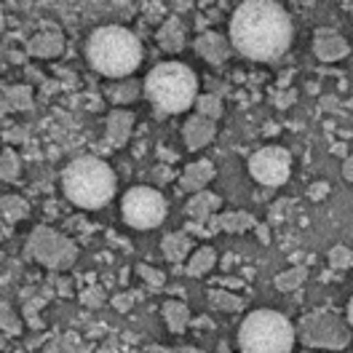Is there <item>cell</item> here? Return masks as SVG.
<instances>
[{
  "instance_id": "3",
  "label": "cell",
  "mask_w": 353,
  "mask_h": 353,
  "mask_svg": "<svg viewBox=\"0 0 353 353\" xmlns=\"http://www.w3.org/2000/svg\"><path fill=\"white\" fill-rule=\"evenodd\" d=\"M62 190L81 209H102L115 196V174L102 158H75L62 172Z\"/></svg>"
},
{
  "instance_id": "31",
  "label": "cell",
  "mask_w": 353,
  "mask_h": 353,
  "mask_svg": "<svg viewBox=\"0 0 353 353\" xmlns=\"http://www.w3.org/2000/svg\"><path fill=\"white\" fill-rule=\"evenodd\" d=\"M137 273L145 281V287H150V292H163L166 289V276L161 270H155L153 265H137Z\"/></svg>"
},
{
  "instance_id": "23",
  "label": "cell",
  "mask_w": 353,
  "mask_h": 353,
  "mask_svg": "<svg viewBox=\"0 0 353 353\" xmlns=\"http://www.w3.org/2000/svg\"><path fill=\"white\" fill-rule=\"evenodd\" d=\"M30 214V203L22 196H3L0 199V220L6 225H14V222L24 220Z\"/></svg>"
},
{
  "instance_id": "45",
  "label": "cell",
  "mask_w": 353,
  "mask_h": 353,
  "mask_svg": "<svg viewBox=\"0 0 353 353\" xmlns=\"http://www.w3.org/2000/svg\"><path fill=\"white\" fill-rule=\"evenodd\" d=\"M3 24H6V17H3V8H0V32H3Z\"/></svg>"
},
{
  "instance_id": "6",
  "label": "cell",
  "mask_w": 353,
  "mask_h": 353,
  "mask_svg": "<svg viewBox=\"0 0 353 353\" xmlns=\"http://www.w3.org/2000/svg\"><path fill=\"white\" fill-rule=\"evenodd\" d=\"M297 340L308 348H324V351H343L351 345L353 330L351 324L334 313H308L297 324Z\"/></svg>"
},
{
  "instance_id": "15",
  "label": "cell",
  "mask_w": 353,
  "mask_h": 353,
  "mask_svg": "<svg viewBox=\"0 0 353 353\" xmlns=\"http://www.w3.org/2000/svg\"><path fill=\"white\" fill-rule=\"evenodd\" d=\"M206 225H209V236H212V233H246L257 222L249 212H225V214L212 217Z\"/></svg>"
},
{
  "instance_id": "28",
  "label": "cell",
  "mask_w": 353,
  "mask_h": 353,
  "mask_svg": "<svg viewBox=\"0 0 353 353\" xmlns=\"http://www.w3.org/2000/svg\"><path fill=\"white\" fill-rule=\"evenodd\" d=\"M22 327L24 324L17 308H11L8 303H0V332L6 337H17V334H22Z\"/></svg>"
},
{
  "instance_id": "4",
  "label": "cell",
  "mask_w": 353,
  "mask_h": 353,
  "mask_svg": "<svg viewBox=\"0 0 353 353\" xmlns=\"http://www.w3.org/2000/svg\"><path fill=\"white\" fill-rule=\"evenodd\" d=\"M145 97L158 112H185L199 99V78L182 62H161L145 78Z\"/></svg>"
},
{
  "instance_id": "35",
  "label": "cell",
  "mask_w": 353,
  "mask_h": 353,
  "mask_svg": "<svg viewBox=\"0 0 353 353\" xmlns=\"http://www.w3.org/2000/svg\"><path fill=\"white\" fill-rule=\"evenodd\" d=\"M137 297H139L137 292H126V294H115V297H112V308L121 310V313H126V310H132V305H134V300H137Z\"/></svg>"
},
{
  "instance_id": "5",
  "label": "cell",
  "mask_w": 353,
  "mask_h": 353,
  "mask_svg": "<svg viewBox=\"0 0 353 353\" xmlns=\"http://www.w3.org/2000/svg\"><path fill=\"white\" fill-rule=\"evenodd\" d=\"M294 337V327L284 313L252 310L241 321L239 348L241 353H292Z\"/></svg>"
},
{
  "instance_id": "11",
  "label": "cell",
  "mask_w": 353,
  "mask_h": 353,
  "mask_svg": "<svg viewBox=\"0 0 353 353\" xmlns=\"http://www.w3.org/2000/svg\"><path fill=\"white\" fill-rule=\"evenodd\" d=\"M217 137V123L203 118V115H188V121L182 123V139H185V148L188 150H201L206 148L212 139Z\"/></svg>"
},
{
  "instance_id": "42",
  "label": "cell",
  "mask_w": 353,
  "mask_h": 353,
  "mask_svg": "<svg viewBox=\"0 0 353 353\" xmlns=\"http://www.w3.org/2000/svg\"><path fill=\"white\" fill-rule=\"evenodd\" d=\"M57 289H59V294H70V281H59Z\"/></svg>"
},
{
  "instance_id": "26",
  "label": "cell",
  "mask_w": 353,
  "mask_h": 353,
  "mask_svg": "<svg viewBox=\"0 0 353 353\" xmlns=\"http://www.w3.org/2000/svg\"><path fill=\"white\" fill-rule=\"evenodd\" d=\"M43 353H88V348L81 337H75V334H62V337H54L43 348Z\"/></svg>"
},
{
  "instance_id": "36",
  "label": "cell",
  "mask_w": 353,
  "mask_h": 353,
  "mask_svg": "<svg viewBox=\"0 0 353 353\" xmlns=\"http://www.w3.org/2000/svg\"><path fill=\"white\" fill-rule=\"evenodd\" d=\"M327 193H330V185L321 179V182H313L308 188V199L310 201H324L327 199Z\"/></svg>"
},
{
  "instance_id": "30",
  "label": "cell",
  "mask_w": 353,
  "mask_h": 353,
  "mask_svg": "<svg viewBox=\"0 0 353 353\" xmlns=\"http://www.w3.org/2000/svg\"><path fill=\"white\" fill-rule=\"evenodd\" d=\"M19 174H22V161H19V155L14 153L11 148H6V150L0 153V179L17 182Z\"/></svg>"
},
{
  "instance_id": "34",
  "label": "cell",
  "mask_w": 353,
  "mask_h": 353,
  "mask_svg": "<svg viewBox=\"0 0 353 353\" xmlns=\"http://www.w3.org/2000/svg\"><path fill=\"white\" fill-rule=\"evenodd\" d=\"M81 303H83L86 308H102V303H105V289L88 287L86 292H81Z\"/></svg>"
},
{
  "instance_id": "40",
  "label": "cell",
  "mask_w": 353,
  "mask_h": 353,
  "mask_svg": "<svg viewBox=\"0 0 353 353\" xmlns=\"http://www.w3.org/2000/svg\"><path fill=\"white\" fill-rule=\"evenodd\" d=\"M115 348H118V340H115V337H110V340H105V343L99 345V351H97V353H115Z\"/></svg>"
},
{
  "instance_id": "39",
  "label": "cell",
  "mask_w": 353,
  "mask_h": 353,
  "mask_svg": "<svg viewBox=\"0 0 353 353\" xmlns=\"http://www.w3.org/2000/svg\"><path fill=\"white\" fill-rule=\"evenodd\" d=\"M343 176L353 185V155H348V158H345V163H343Z\"/></svg>"
},
{
  "instance_id": "19",
  "label": "cell",
  "mask_w": 353,
  "mask_h": 353,
  "mask_svg": "<svg viewBox=\"0 0 353 353\" xmlns=\"http://www.w3.org/2000/svg\"><path fill=\"white\" fill-rule=\"evenodd\" d=\"M190 249H193V239H190L185 230L169 233V236H163V241H161V252H163V257H166L169 263H182Z\"/></svg>"
},
{
  "instance_id": "21",
  "label": "cell",
  "mask_w": 353,
  "mask_h": 353,
  "mask_svg": "<svg viewBox=\"0 0 353 353\" xmlns=\"http://www.w3.org/2000/svg\"><path fill=\"white\" fill-rule=\"evenodd\" d=\"M214 265H217V252H214L212 246H201V249L193 252V257L188 260L185 273H188V276H193V279H199V276H206Z\"/></svg>"
},
{
  "instance_id": "16",
  "label": "cell",
  "mask_w": 353,
  "mask_h": 353,
  "mask_svg": "<svg viewBox=\"0 0 353 353\" xmlns=\"http://www.w3.org/2000/svg\"><path fill=\"white\" fill-rule=\"evenodd\" d=\"M214 163L212 161H193V163H188L185 166V172H182V188L185 190H190L193 196L196 193H203L206 190V185L214 179Z\"/></svg>"
},
{
  "instance_id": "24",
  "label": "cell",
  "mask_w": 353,
  "mask_h": 353,
  "mask_svg": "<svg viewBox=\"0 0 353 353\" xmlns=\"http://www.w3.org/2000/svg\"><path fill=\"white\" fill-rule=\"evenodd\" d=\"M305 279H308V265H294V268H289V270L279 273L273 279V287L279 292H294V289L305 284Z\"/></svg>"
},
{
  "instance_id": "22",
  "label": "cell",
  "mask_w": 353,
  "mask_h": 353,
  "mask_svg": "<svg viewBox=\"0 0 353 353\" xmlns=\"http://www.w3.org/2000/svg\"><path fill=\"white\" fill-rule=\"evenodd\" d=\"M139 83L134 81V78H123V81H115L108 86V99H110L112 105H132L134 99L139 97Z\"/></svg>"
},
{
  "instance_id": "43",
  "label": "cell",
  "mask_w": 353,
  "mask_h": 353,
  "mask_svg": "<svg viewBox=\"0 0 353 353\" xmlns=\"http://www.w3.org/2000/svg\"><path fill=\"white\" fill-rule=\"evenodd\" d=\"M348 324H351V330H353V294H351V300H348V319H345Z\"/></svg>"
},
{
  "instance_id": "12",
  "label": "cell",
  "mask_w": 353,
  "mask_h": 353,
  "mask_svg": "<svg viewBox=\"0 0 353 353\" xmlns=\"http://www.w3.org/2000/svg\"><path fill=\"white\" fill-rule=\"evenodd\" d=\"M62 51H65V35L57 27H46L38 35H32L27 43V54L38 57V59H54Z\"/></svg>"
},
{
  "instance_id": "20",
  "label": "cell",
  "mask_w": 353,
  "mask_h": 353,
  "mask_svg": "<svg viewBox=\"0 0 353 353\" xmlns=\"http://www.w3.org/2000/svg\"><path fill=\"white\" fill-rule=\"evenodd\" d=\"M163 319H166L169 330L174 334H182L188 330V321H190V308L182 300H166L163 303Z\"/></svg>"
},
{
  "instance_id": "8",
  "label": "cell",
  "mask_w": 353,
  "mask_h": 353,
  "mask_svg": "<svg viewBox=\"0 0 353 353\" xmlns=\"http://www.w3.org/2000/svg\"><path fill=\"white\" fill-rule=\"evenodd\" d=\"M166 199L153 188H132L121 201V217L137 230H153L166 220Z\"/></svg>"
},
{
  "instance_id": "17",
  "label": "cell",
  "mask_w": 353,
  "mask_h": 353,
  "mask_svg": "<svg viewBox=\"0 0 353 353\" xmlns=\"http://www.w3.org/2000/svg\"><path fill=\"white\" fill-rule=\"evenodd\" d=\"M222 206V199L217 193H209V190H203V193H196L193 199L188 201V217L193 222H201V225H206V222L212 220L217 212H220Z\"/></svg>"
},
{
  "instance_id": "38",
  "label": "cell",
  "mask_w": 353,
  "mask_h": 353,
  "mask_svg": "<svg viewBox=\"0 0 353 353\" xmlns=\"http://www.w3.org/2000/svg\"><path fill=\"white\" fill-rule=\"evenodd\" d=\"M142 353H201L196 348H163V345H148Z\"/></svg>"
},
{
  "instance_id": "37",
  "label": "cell",
  "mask_w": 353,
  "mask_h": 353,
  "mask_svg": "<svg viewBox=\"0 0 353 353\" xmlns=\"http://www.w3.org/2000/svg\"><path fill=\"white\" fill-rule=\"evenodd\" d=\"M294 99H297V94H294V91H281L279 97H273V105L284 110V108H289V105H292Z\"/></svg>"
},
{
  "instance_id": "46",
  "label": "cell",
  "mask_w": 353,
  "mask_h": 353,
  "mask_svg": "<svg viewBox=\"0 0 353 353\" xmlns=\"http://www.w3.org/2000/svg\"><path fill=\"white\" fill-rule=\"evenodd\" d=\"M343 8H345V11H353V3H343Z\"/></svg>"
},
{
  "instance_id": "41",
  "label": "cell",
  "mask_w": 353,
  "mask_h": 353,
  "mask_svg": "<svg viewBox=\"0 0 353 353\" xmlns=\"http://www.w3.org/2000/svg\"><path fill=\"white\" fill-rule=\"evenodd\" d=\"M321 105H324L327 110H334V108H337V99H332V97H324V99H321Z\"/></svg>"
},
{
  "instance_id": "29",
  "label": "cell",
  "mask_w": 353,
  "mask_h": 353,
  "mask_svg": "<svg viewBox=\"0 0 353 353\" xmlns=\"http://www.w3.org/2000/svg\"><path fill=\"white\" fill-rule=\"evenodd\" d=\"M196 112L217 123V118L222 115V99H220V94H214V91H209V94H199V99H196Z\"/></svg>"
},
{
  "instance_id": "13",
  "label": "cell",
  "mask_w": 353,
  "mask_h": 353,
  "mask_svg": "<svg viewBox=\"0 0 353 353\" xmlns=\"http://www.w3.org/2000/svg\"><path fill=\"white\" fill-rule=\"evenodd\" d=\"M196 54L209 65H222L230 57V41L220 32H201L196 38Z\"/></svg>"
},
{
  "instance_id": "2",
  "label": "cell",
  "mask_w": 353,
  "mask_h": 353,
  "mask_svg": "<svg viewBox=\"0 0 353 353\" xmlns=\"http://www.w3.org/2000/svg\"><path fill=\"white\" fill-rule=\"evenodd\" d=\"M86 57L88 65L105 78L123 81L142 62V43L123 24H105L88 35Z\"/></svg>"
},
{
  "instance_id": "25",
  "label": "cell",
  "mask_w": 353,
  "mask_h": 353,
  "mask_svg": "<svg viewBox=\"0 0 353 353\" xmlns=\"http://www.w3.org/2000/svg\"><path fill=\"white\" fill-rule=\"evenodd\" d=\"M209 303H212V308L217 310H228V313H239L243 308V300L239 294H233V292H228V289H209Z\"/></svg>"
},
{
  "instance_id": "27",
  "label": "cell",
  "mask_w": 353,
  "mask_h": 353,
  "mask_svg": "<svg viewBox=\"0 0 353 353\" xmlns=\"http://www.w3.org/2000/svg\"><path fill=\"white\" fill-rule=\"evenodd\" d=\"M6 108L8 110H30L32 108V88L27 83L6 88Z\"/></svg>"
},
{
  "instance_id": "1",
  "label": "cell",
  "mask_w": 353,
  "mask_h": 353,
  "mask_svg": "<svg viewBox=\"0 0 353 353\" xmlns=\"http://www.w3.org/2000/svg\"><path fill=\"white\" fill-rule=\"evenodd\" d=\"M292 32V19L281 3L249 0L230 17V46L254 62H273L284 57Z\"/></svg>"
},
{
  "instance_id": "33",
  "label": "cell",
  "mask_w": 353,
  "mask_h": 353,
  "mask_svg": "<svg viewBox=\"0 0 353 353\" xmlns=\"http://www.w3.org/2000/svg\"><path fill=\"white\" fill-rule=\"evenodd\" d=\"M330 265L334 270H348L353 265V252L345 243H337L330 249Z\"/></svg>"
},
{
  "instance_id": "44",
  "label": "cell",
  "mask_w": 353,
  "mask_h": 353,
  "mask_svg": "<svg viewBox=\"0 0 353 353\" xmlns=\"http://www.w3.org/2000/svg\"><path fill=\"white\" fill-rule=\"evenodd\" d=\"M6 340H8V337H6V334H3V332H0V351H3V348H6Z\"/></svg>"
},
{
  "instance_id": "32",
  "label": "cell",
  "mask_w": 353,
  "mask_h": 353,
  "mask_svg": "<svg viewBox=\"0 0 353 353\" xmlns=\"http://www.w3.org/2000/svg\"><path fill=\"white\" fill-rule=\"evenodd\" d=\"M48 300V292H43L41 297H32V300H27L24 303V308H22V313H24V321L32 327V330H43V321H41V316H38V310L43 308V303Z\"/></svg>"
},
{
  "instance_id": "10",
  "label": "cell",
  "mask_w": 353,
  "mask_h": 353,
  "mask_svg": "<svg viewBox=\"0 0 353 353\" xmlns=\"http://www.w3.org/2000/svg\"><path fill=\"white\" fill-rule=\"evenodd\" d=\"M313 54L321 62H340L351 54L348 41L334 27H316L313 32Z\"/></svg>"
},
{
  "instance_id": "7",
  "label": "cell",
  "mask_w": 353,
  "mask_h": 353,
  "mask_svg": "<svg viewBox=\"0 0 353 353\" xmlns=\"http://www.w3.org/2000/svg\"><path fill=\"white\" fill-rule=\"evenodd\" d=\"M27 257L46 265L48 270H70L78 260V246L65 233L48 225H38L27 239Z\"/></svg>"
},
{
  "instance_id": "9",
  "label": "cell",
  "mask_w": 353,
  "mask_h": 353,
  "mask_svg": "<svg viewBox=\"0 0 353 353\" xmlns=\"http://www.w3.org/2000/svg\"><path fill=\"white\" fill-rule=\"evenodd\" d=\"M249 174L265 188H281L292 174V155L281 145L260 148L249 158Z\"/></svg>"
},
{
  "instance_id": "14",
  "label": "cell",
  "mask_w": 353,
  "mask_h": 353,
  "mask_svg": "<svg viewBox=\"0 0 353 353\" xmlns=\"http://www.w3.org/2000/svg\"><path fill=\"white\" fill-rule=\"evenodd\" d=\"M134 132V112L129 110H112L108 115V145L110 148H123L129 142V137Z\"/></svg>"
},
{
  "instance_id": "18",
  "label": "cell",
  "mask_w": 353,
  "mask_h": 353,
  "mask_svg": "<svg viewBox=\"0 0 353 353\" xmlns=\"http://www.w3.org/2000/svg\"><path fill=\"white\" fill-rule=\"evenodd\" d=\"M158 46L169 54H176L185 48V24L179 22V17H169L158 30Z\"/></svg>"
}]
</instances>
